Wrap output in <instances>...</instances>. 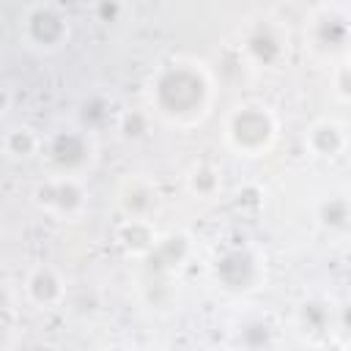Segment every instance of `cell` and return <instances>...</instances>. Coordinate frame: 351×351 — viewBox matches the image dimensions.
<instances>
[{
  "label": "cell",
  "instance_id": "1",
  "mask_svg": "<svg viewBox=\"0 0 351 351\" xmlns=\"http://www.w3.org/2000/svg\"><path fill=\"white\" fill-rule=\"evenodd\" d=\"M214 101V82L203 63L197 60H170L159 66L151 77V107L170 123L189 129L200 123Z\"/></svg>",
  "mask_w": 351,
  "mask_h": 351
},
{
  "label": "cell",
  "instance_id": "2",
  "mask_svg": "<svg viewBox=\"0 0 351 351\" xmlns=\"http://www.w3.org/2000/svg\"><path fill=\"white\" fill-rule=\"evenodd\" d=\"M277 115L261 101L233 107L225 121V140L239 156H263L277 140Z\"/></svg>",
  "mask_w": 351,
  "mask_h": 351
},
{
  "label": "cell",
  "instance_id": "3",
  "mask_svg": "<svg viewBox=\"0 0 351 351\" xmlns=\"http://www.w3.org/2000/svg\"><path fill=\"white\" fill-rule=\"evenodd\" d=\"M214 282L228 293H250L266 282V261L250 244L225 247L211 263Z\"/></svg>",
  "mask_w": 351,
  "mask_h": 351
},
{
  "label": "cell",
  "instance_id": "4",
  "mask_svg": "<svg viewBox=\"0 0 351 351\" xmlns=\"http://www.w3.org/2000/svg\"><path fill=\"white\" fill-rule=\"evenodd\" d=\"M41 154H44L52 176H74V178H80L96 159L90 132H85V129L52 132L41 143Z\"/></svg>",
  "mask_w": 351,
  "mask_h": 351
},
{
  "label": "cell",
  "instance_id": "5",
  "mask_svg": "<svg viewBox=\"0 0 351 351\" xmlns=\"http://www.w3.org/2000/svg\"><path fill=\"white\" fill-rule=\"evenodd\" d=\"M22 36L27 47L38 52H55L69 41L71 25H69V16L55 3H36L25 14Z\"/></svg>",
  "mask_w": 351,
  "mask_h": 351
},
{
  "label": "cell",
  "instance_id": "6",
  "mask_svg": "<svg viewBox=\"0 0 351 351\" xmlns=\"http://www.w3.org/2000/svg\"><path fill=\"white\" fill-rule=\"evenodd\" d=\"M33 200L41 211L58 219H77L88 206V192L74 176H49L33 189Z\"/></svg>",
  "mask_w": 351,
  "mask_h": 351
},
{
  "label": "cell",
  "instance_id": "7",
  "mask_svg": "<svg viewBox=\"0 0 351 351\" xmlns=\"http://www.w3.org/2000/svg\"><path fill=\"white\" fill-rule=\"evenodd\" d=\"M241 52L261 69H280L288 58V36L274 22H255L241 38Z\"/></svg>",
  "mask_w": 351,
  "mask_h": 351
},
{
  "label": "cell",
  "instance_id": "8",
  "mask_svg": "<svg viewBox=\"0 0 351 351\" xmlns=\"http://www.w3.org/2000/svg\"><path fill=\"white\" fill-rule=\"evenodd\" d=\"M310 47L321 58H343L348 49V14L340 8H324L310 19Z\"/></svg>",
  "mask_w": 351,
  "mask_h": 351
},
{
  "label": "cell",
  "instance_id": "9",
  "mask_svg": "<svg viewBox=\"0 0 351 351\" xmlns=\"http://www.w3.org/2000/svg\"><path fill=\"white\" fill-rule=\"evenodd\" d=\"M192 258V239L181 230L165 233L156 239V244L151 247V252L143 258L148 274L156 277H173L178 269H184V263Z\"/></svg>",
  "mask_w": 351,
  "mask_h": 351
},
{
  "label": "cell",
  "instance_id": "10",
  "mask_svg": "<svg viewBox=\"0 0 351 351\" xmlns=\"http://www.w3.org/2000/svg\"><path fill=\"white\" fill-rule=\"evenodd\" d=\"M25 296L38 310H55L66 302V280L58 269L41 263L36 266L25 280Z\"/></svg>",
  "mask_w": 351,
  "mask_h": 351
},
{
  "label": "cell",
  "instance_id": "11",
  "mask_svg": "<svg viewBox=\"0 0 351 351\" xmlns=\"http://www.w3.org/2000/svg\"><path fill=\"white\" fill-rule=\"evenodd\" d=\"M118 206L123 211V217H143V219H151V214L156 211L159 206V189L143 178V176H132L121 184V192H118Z\"/></svg>",
  "mask_w": 351,
  "mask_h": 351
},
{
  "label": "cell",
  "instance_id": "12",
  "mask_svg": "<svg viewBox=\"0 0 351 351\" xmlns=\"http://www.w3.org/2000/svg\"><path fill=\"white\" fill-rule=\"evenodd\" d=\"M346 126L337 121V118H321L315 121L307 134H304V145L310 148L313 156H321V159H335L346 151Z\"/></svg>",
  "mask_w": 351,
  "mask_h": 351
},
{
  "label": "cell",
  "instance_id": "13",
  "mask_svg": "<svg viewBox=\"0 0 351 351\" xmlns=\"http://www.w3.org/2000/svg\"><path fill=\"white\" fill-rule=\"evenodd\" d=\"M156 239H159V233L154 230V222L151 219H143V217H126L115 228L118 247L126 255H134V258H145L151 252V247L156 244Z\"/></svg>",
  "mask_w": 351,
  "mask_h": 351
},
{
  "label": "cell",
  "instance_id": "14",
  "mask_svg": "<svg viewBox=\"0 0 351 351\" xmlns=\"http://www.w3.org/2000/svg\"><path fill=\"white\" fill-rule=\"evenodd\" d=\"M315 219L332 236L348 233V225H351V203H348V197L346 195H329V197H324L315 206Z\"/></svg>",
  "mask_w": 351,
  "mask_h": 351
},
{
  "label": "cell",
  "instance_id": "15",
  "mask_svg": "<svg viewBox=\"0 0 351 351\" xmlns=\"http://www.w3.org/2000/svg\"><path fill=\"white\" fill-rule=\"evenodd\" d=\"M296 321H299V329L307 332V335H321L332 326V304L326 299H304L296 310Z\"/></svg>",
  "mask_w": 351,
  "mask_h": 351
},
{
  "label": "cell",
  "instance_id": "16",
  "mask_svg": "<svg viewBox=\"0 0 351 351\" xmlns=\"http://www.w3.org/2000/svg\"><path fill=\"white\" fill-rule=\"evenodd\" d=\"M112 118V101L101 93H90L80 101V129L85 132H99L110 123Z\"/></svg>",
  "mask_w": 351,
  "mask_h": 351
},
{
  "label": "cell",
  "instance_id": "17",
  "mask_svg": "<svg viewBox=\"0 0 351 351\" xmlns=\"http://www.w3.org/2000/svg\"><path fill=\"white\" fill-rule=\"evenodd\" d=\"M186 186H189V192H192L195 197L208 200V197H214V195L222 189V176H219V170H217L214 165L200 162V165H195V167L189 170Z\"/></svg>",
  "mask_w": 351,
  "mask_h": 351
},
{
  "label": "cell",
  "instance_id": "18",
  "mask_svg": "<svg viewBox=\"0 0 351 351\" xmlns=\"http://www.w3.org/2000/svg\"><path fill=\"white\" fill-rule=\"evenodd\" d=\"M41 143H44V140H41L30 126H14V129H8L5 140H3L5 151H8L14 159H27V156L38 154V151H41Z\"/></svg>",
  "mask_w": 351,
  "mask_h": 351
},
{
  "label": "cell",
  "instance_id": "19",
  "mask_svg": "<svg viewBox=\"0 0 351 351\" xmlns=\"http://www.w3.org/2000/svg\"><path fill=\"white\" fill-rule=\"evenodd\" d=\"M115 123H118V134L129 143L145 140L151 132V115L145 110H123Z\"/></svg>",
  "mask_w": 351,
  "mask_h": 351
},
{
  "label": "cell",
  "instance_id": "20",
  "mask_svg": "<svg viewBox=\"0 0 351 351\" xmlns=\"http://www.w3.org/2000/svg\"><path fill=\"white\" fill-rule=\"evenodd\" d=\"M239 340L247 348H263V346L271 343V324H266L261 318L258 321H247L241 326V332H239Z\"/></svg>",
  "mask_w": 351,
  "mask_h": 351
},
{
  "label": "cell",
  "instance_id": "21",
  "mask_svg": "<svg viewBox=\"0 0 351 351\" xmlns=\"http://www.w3.org/2000/svg\"><path fill=\"white\" fill-rule=\"evenodd\" d=\"M329 90L332 96L340 101V104H348L351 101V66L348 60H340L329 77Z\"/></svg>",
  "mask_w": 351,
  "mask_h": 351
},
{
  "label": "cell",
  "instance_id": "22",
  "mask_svg": "<svg viewBox=\"0 0 351 351\" xmlns=\"http://www.w3.org/2000/svg\"><path fill=\"white\" fill-rule=\"evenodd\" d=\"M126 14L123 0H96L93 3V19L101 25H118Z\"/></svg>",
  "mask_w": 351,
  "mask_h": 351
},
{
  "label": "cell",
  "instance_id": "23",
  "mask_svg": "<svg viewBox=\"0 0 351 351\" xmlns=\"http://www.w3.org/2000/svg\"><path fill=\"white\" fill-rule=\"evenodd\" d=\"M261 203H263V195L252 184L244 186V189H239V195H236V206L239 208H261Z\"/></svg>",
  "mask_w": 351,
  "mask_h": 351
},
{
  "label": "cell",
  "instance_id": "24",
  "mask_svg": "<svg viewBox=\"0 0 351 351\" xmlns=\"http://www.w3.org/2000/svg\"><path fill=\"white\" fill-rule=\"evenodd\" d=\"M5 326H8V296L0 288V335L5 332Z\"/></svg>",
  "mask_w": 351,
  "mask_h": 351
},
{
  "label": "cell",
  "instance_id": "25",
  "mask_svg": "<svg viewBox=\"0 0 351 351\" xmlns=\"http://www.w3.org/2000/svg\"><path fill=\"white\" fill-rule=\"evenodd\" d=\"M3 101H5V99H3V90H0V107H3Z\"/></svg>",
  "mask_w": 351,
  "mask_h": 351
}]
</instances>
